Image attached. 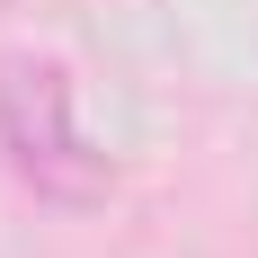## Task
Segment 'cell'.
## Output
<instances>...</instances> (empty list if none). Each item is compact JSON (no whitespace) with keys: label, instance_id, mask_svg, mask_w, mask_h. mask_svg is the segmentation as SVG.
Returning <instances> with one entry per match:
<instances>
[{"label":"cell","instance_id":"1","mask_svg":"<svg viewBox=\"0 0 258 258\" xmlns=\"http://www.w3.org/2000/svg\"><path fill=\"white\" fill-rule=\"evenodd\" d=\"M0 152L18 169L45 205L62 214H89L116 196V169L107 152L80 134L72 116V72L53 62V53H0Z\"/></svg>","mask_w":258,"mask_h":258},{"label":"cell","instance_id":"2","mask_svg":"<svg viewBox=\"0 0 258 258\" xmlns=\"http://www.w3.org/2000/svg\"><path fill=\"white\" fill-rule=\"evenodd\" d=\"M0 9H9V0H0Z\"/></svg>","mask_w":258,"mask_h":258}]
</instances>
